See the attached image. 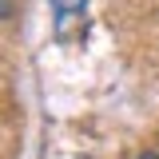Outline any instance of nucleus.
<instances>
[{
    "label": "nucleus",
    "mask_w": 159,
    "mask_h": 159,
    "mask_svg": "<svg viewBox=\"0 0 159 159\" xmlns=\"http://www.w3.org/2000/svg\"><path fill=\"white\" fill-rule=\"evenodd\" d=\"M52 4V24H56V40H76L84 32V12L88 0H48Z\"/></svg>",
    "instance_id": "nucleus-1"
},
{
    "label": "nucleus",
    "mask_w": 159,
    "mask_h": 159,
    "mask_svg": "<svg viewBox=\"0 0 159 159\" xmlns=\"http://www.w3.org/2000/svg\"><path fill=\"white\" fill-rule=\"evenodd\" d=\"M8 8H12V0H0V12H8Z\"/></svg>",
    "instance_id": "nucleus-2"
},
{
    "label": "nucleus",
    "mask_w": 159,
    "mask_h": 159,
    "mask_svg": "<svg viewBox=\"0 0 159 159\" xmlns=\"http://www.w3.org/2000/svg\"><path fill=\"white\" fill-rule=\"evenodd\" d=\"M139 159H159V155H139Z\"/></svg>",
    "instance_id": "nucleus-3"
}]
</instances>
